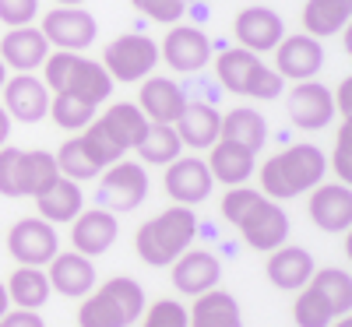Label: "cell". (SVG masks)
Returning <instances> with one entry per match:
<instances>
[{
    "label": "cell",
    "instance_id": "6da1fadb",
    "mask_svg": "<svg viewBox=\"0 0 352 327\" xmlns=\"http://www.w3.org/2000/svg\"><path fill=\"white\" fill-rule=\"evenodd\" d=\"M222 218L236 225L250 250L272 253L289 240V215L278 207V201L250 187H229V194L222 197Z\"/></svg>",
    "mask_w": 352,
    "mask_h": 327
},
{
    "label": "cell",
    "instance_id": "7a4b0ae2",
    "mask_svg": "<svg viewBox=\"0 0 352 327\" xmlns=\"http://www.w3.org/2000/svg\"><path fill=\"white\" fill-rule=\"evenodd\" d=\"M328 172V155L317 144L303 141V144H289L285 152L272 155L257 169L261 176V194L272 201H285V197H300L310 194L317 183H324Z\"/></svg>",
    "mask_w": 352,
    "mask_h": 327
},
{
    "label": "cell",
    "instance_id": "3957f363",
    "mask_svg": "<svg viewBox=\"0 0 352 327\" xmlns=\"http://www.w3.org/2000/svg\"><path fill=\"white\" fill-rule=\"evenodd\" d=\"M197 236V218H194V207H184V204H173L166 207L162 215L148 218L138 236H134V250L144 264L152 267H169L184 250H190Z\"/></svg>",
    "mask_w": 352,
    "mask_h": 327
},
{
    "label": "cell",
    "instance_id": "277c9868",
    "mask_svg": "<svg viewBox=\"0 0 352 327\" xmlns=\"http://www.w3.org/2000/svg\"><path fill=\"white\" fill-rule=\"evenodd\" d=\"M148 306L134 278H109L96 285L78 306V327H134Z\"/></svg>",
    "mask_w": 352,
    "mask_h": 327
},
{
    "label": "cell",
    "instance_id": "5b68a950",
    "mask_svg": "<svg viewBox=\"0 0 352 327\" xmlns=\"http://www.w3.org/2000/svg\"><path fill=\"white\" fill-rule=\"evenodd\" d=\"M215 74L222 81L226 92L232 95H247V99H257V102H268V99H278L285 81L261 60L257 53L250 49H222L219 60H215Z\"/></svg>",
    "mask_w": 352,
    "mask_h": 327
},
{
    "label": "cell",
    "instance_id": "8992f818",
    "mask_svg": "<svg viewBox=\"0 0 352 327\" xmlns=\"http://www.w3.org/2000/svg\"><path fill=\"white\" fill-rule=\"evenodd\" d=\"M106 74L116 81H124V84H134V81H144V78H152L155 64H159V43L148 39V36H141V32H127V36H116L106 53H102V60Z\"/></svg>",
    "mask_w": 352,
    "mask_h": 327
},
{
    "label": "cell",
    "instance_id": "52a82bcc",
    "mask_svg": "<svg viewBox=\"0 0 352 327\" xmlns=\"http://www.w3.org/2000/svg\"><path fill=\"white\" fill-rule=\"evenodd\" d=\"M148 197V172L144 166L131 162V159H120L99 172V207L106 212H134V207Z\"/></svg>",
    "mask_w": 352,
    "mask_h": 327
},
{
    "label": "cell",
    "instance_id": "ba28073f",
    "mask_svg": "<svg viewBox=\"0 0 352 327\" xmlns=\"http://www.w3.org/2000/svg\"><path fill=\"white\" fill-rule=\"evenodd\" d=\"M8 253L25 267H46L56 253H60L56 229L43 218H18L8 232Z\"/></svg>",
    "mask_w": 352,
    "mask_h": 327
},
{
    "label": "cell",
    "instance_id": "9c48e42d",
    "mask_svg": "<svg viewBox=\"0 0 352 327\" xmlns=\"http://www.w3.org/2000/svg\"><path fill=\"white\" fill-rule=\"evenodd\" d=\"M39 32L46 36L50 46L56 49H67V53H81L96 43V32H99V25L96 18L88 14L85 8H53L43 25H39Z\"/></svg>",
    "mask_w": 352,
    "mask_h": 327
},
{
    "label": "cell",
    "instance_id": "30bf717a",
    "mask_svg": "<svg viewBox=\"0 0 352 327\" xmlns=\"http://www.w3.org/2000/svg\"><path fill=\"white\" fill-rule=\"evenodd\" d=\"M159 56L176 74H197L212 64V39L197 25H173L162 39Z\"/></svg>",
    "mask_w": 352,
    "mask_h": 327
},
{
    "label": "cell",
    "instance_id": "8fae6325",
    "mask_svg": "<svg viewBox=\"0 0 352 327\" xmlns=\"http://www.w3.org/2000/svg\"><path fill=\"white\" fill-rule=\"evenodd\" d=\"M232 36H236L240 49L272 53L285 39V21H282L278 11L264 8V4H254V8H243L236 18H232Z\"/></svg>",
    "mask_w": 352,
    "mask_h": 327
},
{
    "label": "cell",
    "instance_id": "7c38bea8",
    "mask_svg": "<svg viewBox=\"0 0 352 327\" xmlns=\"http://www.w3.org/2000/svg\"><path fill=\"white\" fill-rule=\"evenodd\" d=\"M324 67V46L320 39L300 32V36H285L275 46V74L282 81H314L317 71Z\"/></svg>",
    "mask_w": 352,
    "mask_h": 327
},
{
    "label": "cell",
    "instance_id": "4fadbf2b",
    "mask_svg": "<svg viewBox=\"0 0 352 327\" xmlns=\"http://www.w3.org/2000/svg\"><path fill=\"white\" fill-rule=\"evenodd\" d=\"M289 120L300 131H324L335 120V102H331V88L320 81H296L289 92Z\"/></svg>",
    "mask_w": 352,
    "mask_h": 327
},
{
    "label": "cell",
    "instance_id": "5bb4252c",
    "mask_svg": "<svg viewBox=\"0 0 352 327\" xmlns=\"http://www.w3.org/2000/svg\"><path fill=\"white\" fill-rule=\"evenodd\" d=\"M212 187H215L212 172H208V166H204V159H197V155H180V159H173L166 166V194L176 204L194 207L201 201H208Z\"/></svg>",
    "mask_w": 352,
    "mask_h": 327
},
{
    "label": "cell",
    "instance_id": "9a60e30c",
    "mask_svg": "<svg viewBox=\"0 0 352 327\" xmlns=\"http://www.w3.org/2000/svg\"><path fill=\"white\" fill-rule=\"evenodd\" d=\"M4 113L18 124H39L50 113V88L36 74H14L4 81Z\"/></svg>",
    "mask_w": 352,
    "mask_h": 327
},
{
    "label": "cell",
    "instance_id": "2e32d148",
    "mask_svg": "<svg viewBox=\"0 0 352 327\" xmlns=\"http://www.w3.org/2000/svg\"><path fill=\"white\" fill-rule=\"evenodd\" d=\"M307 212H310L317 229L349 232L352 229V190H349V183H317L310 190Z\"/></svg>",
    "mask_w": 352,
    "mask_h": 327
},
{
    "label": "cell",
    "instance_id": "e0dca14e",
    "mask_svg": "<svg viewBox=\"0 0 352 327\" xmlns=\"http://www.w3.org/2000/svg\"><path fill=\"white\" fill-rule=\"evenodd\" d=\"M116 236H120V222H116V215L106 212V207H88V212H78V218L71 222V243L85 257L106 253L116 243Z\"/></svg>",
    "mask_w": 352,
    "mask_h": 327
},
{
    "label": "cell",
    "instance_id": "ac0fdd59",
    "mask_svg": "<svg viewBox=\"0 0 352 327\" xmlns=\"http://www.w3.org/2000/svg\"><path fill=\"white\" fill-rule=\"evenodd\" d=\"M46 278H50V289L53 292L67 295V300H85V295L96 289V278L99 275H96L92 257H85L78 250H67V253H56L50 260Z\"/></svg>",
    "mask_w": 352,
    "mask_h": 327
},
{
    "label": "cell",
    "instance_id": "d6986e66",
    "mask_svg": "<svg viewBox=\"0 0 352 327\" xmlns=\"http://www.w3.org/2000/svg\"><path fill=\"white\" fill-rule=\"evenodd\" d=\"M187 106L184 88L176 84L173 78H144L141 81V92H138V109L144 113L148 124H176L180 113Z\"/></svg>",
    "mask_w": 352,
    "mask_h": 327
},
{
    "label": "cell",
    "instance_id": "ffe728a7",
    "mask_svg": "<svg viewBox=\"0 0 352 327\" xmlns=\"http://www.w3.org/2000/svg\"><path fill=\"white\" fill-rule=\"evenodd\" d=\"M50 56V43L36 25H21L0 39V60L4 67H11L14 74H32L36 67H43V60Z\"/></svg>",
    "mask_w": 352,
    "mask_h": 327
},
{
    "label": "cell",
    "instance_id": "44dd1931",
    "mask_svg": "<svg viewBox=\"0 0 352 327\" xmlns=\"http://www.w3.org/2000/svg\"><path fill=\"white\" fill-rule=\"evenodd\" d=\"M169 267H173V285L184 295H201L208 289H219L222 278V264L208 250H184Z\"/></svg>",
    "mask_w": 352,
    "mask_h": 327
},
{
    "label": "cell",
    "instance_id": "7402d4cb",
    "mask_svg": "<svg viewBox=\"0 0 352 327\" xmlns=\"http://www.w3.org/2000/svg\"><path fill=\"white\" fill-rule=\"evenodd\" d=\"M208 172H212V180L226 183V187H243L250 176L257 172V155L247 152L243 144H232V141H215L208 148Z\"/></svg>",
    "mask_w": 352,
    "mask_h": 327
},
{
    "label": "cell",
    "instance_id": "603a6c76",
    "mask_svg": "<svg viewBox=\"0 0 352 327\" xmlns=\"http://www.w3.org/2000/svg\"><path fill=\"white\" fill-rule=\"evenodd\" d=\"M264 271H268V278H272V285H275V289L300 292V289H307L310 275L317 271V264H314L310 250L282 243L278 250H272V253H268V264H264Z\"/></svg>",
    "mask_w": 352,
    "mask_h": 327
},
{
    "label": "cell",
    "instance_id": "cb8c5ba5",
    "mask_svg": "<svg viewBox=\"0 0 352 327\" xmlns=\"http://www.w3.org/2000/svg\"><path fill=\"white\" fill-rule=\"evenodd\" d=\"M187 327H243L236 295L226 289H208L194 295V306L187 310Z\"/></svg>",
    "mask_w": 352,
    "mask_h": 327
},
{
    "label": "cell",
    "instance_id": "d4e9b609",
    "mask_svg": "<svg viewBox=\"0 0 352 327\" xmlns=\"http://www.w3.org/2000/svg\"><path fill=\"white\" fill-rule=\"evenodd\" d=\"M60 92H71L74 99H81L88 106H102L109 99V92H113V78L106 74V67L99 60H88V56L78 53Z\"/></svg>",
    "mask_w": 352,
    "mask_h": 327
},
{
    "label": "cell",
    "instance_id": "484cf974",
    "mask_svg": "<svg viewBox=\"0 0 352 327\" xmlns=\"http://www.w3.org/2000/svg\"><path fill=\"white\" fill-rule=\"evenodd\" d=\"M173 127H176V134H180L184 148H212V144L219 141L222 116H219V109L208 106V102H190V99H187L180 120H176Z\"/></svg>",
    "mask_w": 352,
    "mask_h": 327
},
{
    "label": "cell",
    "instance_id": "4316f807",
    "mask_svg": "<svg viewBox=\"0 0 352 327\" xmlns=\"http://www.w3.org/2000/svg\"><path fill=\"white\" fill-rule=\"evenodd\" d=\"M85 194H81V183L74 180H64V176H56V180L36 194V207H39V218L56 225V222H74L78 212H85Z\"/></svg>",
    "mask_w": 352,
    "mask_h": 327
},
{
    "label": "cell",
    "instance_id": "83f0119b",
    "mask_svg": "<svg viewBox=\"0 0 352 327\" xmlns=\"http://www.w3.org/2000/svg\"><path fill=\"white\" fill-rule=\"evenodd\" d=\"M303 32L314 39H328L345 32L352 18V0H307L303 4Z\"/></svg>",
    "mask_w": 352,
    "mask_h": 327
},
{
    "label": "cell",
    "instance_id": "f1b7e54d",
    "mask_svg": "<svg viewBox=\"0 0 352 327\" xmlns=\"http://www.w3.org/2000/svg\"><path fill=\"white\" fill-rule=\"evenodd\" d=\"M219 137L222 141H232V144H243L247 152H261L264 141H268V120L257 113V109H229L222 116V127H219Z\"/></svg>",
    "mask_w": 352,
    "mask_h": 327
},
{
    "label": "cell",
    "instance_id": "f546056e",
    "mask_svg": "<svg viewBox=\"0 0 352 327\" xmlns=\"http://www.w3.org/2000/svg\"><path fill=\"white\" fill-rule=\"evenodd\" d=\"M99 124L109 131V137L124 148V152H131V148L141 144L144 131H148V120H144V113L134 106V102H113L102 116Z\"/></svg>",
    "mask_w": 352,
    "mask_h": 327
},
{
    "label": "cell",
    "instance_id": "4dcf8cb0",
    "mask_svg": "<svg viewBox=\"0 0 352 327\" xmlns=\"http://www.w3.org/2000/svg\"><path fill=\"white\" fill-rule=\"evenodd\" d=\"M4 289H8L11 306H18V310H39V306H46V300H50V278H46L43 267H25V264H18L14 275L4 282Z\"/></svg>",
    "mask_w": 352,
    "mask_h": 327
},
{
    "label": "cell",
    "instance_id": "1f68e13d",
    "mask_svg": "<svg viewBox=\"0 0 352 327\" xmlns=\"http://www.w3.org/2000/svg\"><path fill=\"white\" fill-rule=\"evenodd\" d=\"M307 289L324 300L331 317H345L352 310V278L345 267H317L307 282Z\"/></svg>",
    "mask_w": 352,
    "mask_h": 327
},
{
    "label": "cell",
    "instance_id": "d6a6232c",
    "mask_svg": "<svg viewBox=\"0 0 352 327\" xmlns=\"http://www.w3.org/2000/svg\"><path fill=\"white\" fill-rule=\"evenodd\" d=\"M56 176H60V169H56V159L50 152H43V148L21 152V159H18V197L43 194Z\"/></svg>",
    "mask_w": 352,
    "mask_h": 327
},
{
    "label": "cell",
    "instance_id": "836d02e7",
    "mask_svg": "<svg viewBox=\"0 0 352 327\" xmlns=\"http://www.w3.org/2000/svg\"><path fill=\"white\" fill-rule=\"evenodd\" d=\"M134 152L148 166H169L173 159L184 155V141H180L173 124H148V131H144V137Z\"/></svg>",
    "mask_w": 352,
    "mask_h": 327
},
{
    "label": "cell",
    "instance_id": "e575fe53",
    "mask_svg": "<svg viewBox=\"0 0 352 327\" xmlns=\"http://www.w3.org/2000/svg\"><path fill=\"white\" fill-rule=\"evenodd\" d=\"M56 159V169H60L64 180H74V183H85V180H96V176L102 172V166L92 159V152L85 148L81 134L78 137H67L60 144V152L53 155Z\"/></svg>",
    "mask_w": 352,
    "mask_h": 327
},
{
    "label": "cell",
    "instance_id": "d590c367",
    "mask_svg": "<svg viewBox=\"0 0 352 327\" xmlns=\"http://www.w3.org/2000/svg\"><path fill=\"white\" fill-rule=\"evenodd\" d=\"M46 116H50V120L60 127V131H85L88 124L96 120V106L74 99L71 92H53Z\"/></svg>",
    "mask_w": 352,
    "mask_h": 327
},
{
    "label": "cell",
    "instance_id": "8d00e7d4",
    "mask_svg": "<svg viewBox=\"0 0 352 327\" xmlns=\"http://www.w3.org/2000/svg\"><path fill=\"white\" fill-rule=\"evenodd\" d=\"M81 141H85V148L92 152V159H96L102 169H106V166H113V162H120V159L127 155L124 148L109 137V131H106L99 120H92V124H88V127L81 131Z\"/></svg>",
    "mask_w": 352,
    "mask_h": 327
},
{
    "label": "cell",
    "instance_id": "74e56055",
    "mask_svg": "<svg viewBox=\"0 0 352 327\" xmlns=\"http://www.w3.org/2000/svg\"><path fill=\"white\" fill-rule=\"evenodd\" d=\"M292 320H296V327H331V310L324 306V300H320L317 292L310 289H300L296 303H292Z\"/></svg>",
    "mask_w": 352,
    "mask_h": 327
},
{
    "label": "cell",
    "instance_id": "f35d334b",
    "mask_svg": "<svg viewBox=\"0 0 352 327\" xmlns=\"http://www.w3.org/2000/svg\"><path fill=\"white\" fill-rule=\"evenodd\" d=\"M141 327H187V306H180L176 300H155L144 306Z\"/></svg>",
    "mask_w": 352,
    "mask_h": 327
},
{
    "label": "cell",
    "instance_id": "ab89813d",
    "mask_svg": "<svg viewBox=\"0 0 352 327\" xmlns=\"http://www.w3.org/2000/svg\"><path fill=\"white\" fill-rule=\"evenodd\" d=\"M131 8L141 11L148 21H159V25H176L187 11V0H131Z\"/></svg>",
    "mask_w": 352,
    "mask_h": 327
},
{
    "label": "cell",
    "instance_id": "60d3db41",
    "mask_svg": "<svg viewBox=\"0 0 352 327\" xmlns=\"http://www.w3.org/2000/svg\"><path fill=\"white\" fill-rule=\"evenodd\" d=\"M331 172L338 176V183L352 180V124L342 120L338 134H335V152H331Z\"/></svg>",
    "mask_w": 352,
    "mask_h": 327
},
{
    "label": "cell",
    "instance_id": "b9f144b4",
    "mask_svg": "<svg viewBox=\"0 0 352 327\" xmlns=\"http://www.w3.org/2000/svg\"><path fill=\"white\" fill-rule=\"evenodd\" d=\"M74 56L78 53H67V49H56L50 53L46 60H43V84L50 88V92H60L67 74H71V64H74Z\"/></svg>",
    "mask_w": 352,
    "mask_h": 327
},
{
    "label": "cell",
    "instance_id": "7bdbcfd3",
    "mask_svg": "<svg viewBox=\"0 0 352 327\" xmlns=\"http://www.w3.org/2000/svg\"><path fill=\"white\" fill-rule=\"evenodd\" d=\"M39 14V0H0V21L21 28V25H32Z\"/></svg>",
    "mask_w": 352,
    "mask_h": 327
},
{
    "label": "cell",
    "instance_id": "ee69618b",
    "mask_svg": "<svg viewBox=\"0 0 352 327\" xmlns=\"http://www.w3.org/2000/svg\"><path fill=\"white\" fill-rule=\"evenodd\" d=\"M18 148H0V194L4 197H18Z\"/></svg>",
    "mask_w": 352,
    "mask_h": 327
},
{
    "label": "cell",
    "instance_id": "f6af8a7d",
    "mask_svg": "<svg viewBox=\"0 0 352 327\" xmlns=\"http://www.w3.org/2000/svg\"><path fill=\"white\" fill-rule=\"evenodd\" d=\"M0 327H46L39 310H8L4 317H0Z\"/></svg>",
    "mask_w": 352,
    "mask_h": 327
},
{
    "label": "cell",
    "instance_id": "bcb514c9",
    "mask_svg": "<svg viewBox=\"0 0 352 327\" xmlns=\"http://www.w3.org/2000/svg\"><path fill=\"white\" fill-rule=\"evenodd\" d=\"M331 102H335V116L349 120V116H352V78H342L338 81V88L331 92Z\"/></svg>",
    "mask_w": 352,
    "mask_h": 327
},
{
    "label": "cell",
    "instance_id": "7dc6e473",
    "mask_svg": "<svg viewBox=\"0 0 352 327\" xmlns=\"http://www.w3.org/2000/svg\"><path fill=\"white\" fill-rule=\"evenodd\" d=\"M8 137H11V116L4 113V106H0V148L8 144Z\"/></svg>",
    "mask_w": 352,
    "mask_h": 327
},
{
    "label": "cell",
    "instance_id": "c3c4849f",
    "mask_svg": "<svg viewBox=\"0 0 352 327\" xmlns=\"http://www.w3.org/2000/svg\"><path fill=\"white\" fill-rule=\"evenodd\" d=\"M11 310V300H8V289H4V282H0V317H4Z\"/></svg>",
    "mask_w": 352,
    "mask_h": 327
},
{
    "label": "cell",
    "instance_id": "681fc988",
    "mask_svg": "<svg viewBox=\"0 0 352 327\" xmlns=\"http://www.w3.org/2000/svg\"><path fill=\"white\" fill-rule=\"evenodd\" d=\"M331 327H352V320H349V313H345V317H335V320H331Z\"/></svg>",
    "mask_w": 352,
    "mask_h": 327
},
{
    "label": "cell",
    "instance_id": "f907efd6",
    "mask_svg": "<svg viewBox=\"0 0 352 327\" xmlns=\"http://www.w3.org/2000/svg\"><path fill=\"white\" fill-rule=\"evenodd\" d=\"M56 4H64V8H81L85 0H56Z\"/></svg>",
    "mask_w": 352,
    "mask_h": 327
},
{
    "label": "cell",
    "instance_id": "816d5d0a",
    "mask_svg": "<svg viewBox=\"0 0 352 327\" xmlns=\"http://www.w3.org/2000/svg\"><path fill=\"white\" fill-rule=\"evenodd\" d=\"M4 81H8V67H4V60H0V88H4Z\"/></svg>",
    "mask_w": 352,
    "mask_h": 327
}]
</instances>
